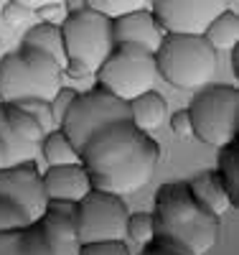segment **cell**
<instances>
[{
    "label": "cell",
    "instance_id": "7a4b0ae2",
    "mask_svg": "<svg viewBox=\"0 0 239 255\" xmlns=\"http://www.w3.org/2000/svg\"><path fill=\"white\" fill-rule=\"evenodd\" d=\"M156 232L176 240L188 255H206L216 245L222 217L204 209L186 181H168L156 194Z\"/></svg>",
    "mask_w": 239,
    "mask_h": 255
},
{
    "label": "cell",
    "instance_id": "5bb4252c",
    "mask_svg": "<svg viewBox=\"0 0 239 255\" xmlns=\"http://www.w3.org/2000/svg\"><path fill=\"white\" fill-rule=\"evenodd\" d=\"M43 179V191L49 199H64V202H79L84 194L92 191L89 174L81 163H64V166H49Z\"/></svg>",
    "mask_w": 239,
    "mask_h": 255
},
{
    "label": "cell",
    "instance_id": "e0dca14e",
    "mask_svg": "<svg viewBox=\"0 0 239 255\" xmlns=\"http://www.w3.org/2000/svg\"><path fill=\"white\" fill-rule=\"evenodd\" d=\"M23 46H33L38 51H46L49 56H54L61 64V67L67 64V49H64L61 23H49V20L33 23L23 36Z\"/></svg>",
    "mask_w": 239,
    "mask_h": 255
},
{
    "label": "cell",
    "instance_id": "30bf717a",
    "mask_svg": "<svg viewBox=\"0 0 239 255\" xmlns=\"http://www.w3.org/2000/svg\"><path fill=\"white\" fill-rule=\"evenodd\" d=\"M150 10L165 33H204L211 20L229 10L227 0H150Z\"/></svg>",
    "mask_w": 239,
    "mask_h": 255
},
{
    "label": "cell",
    "instance_id": "603a6c76",
    "mask_svg": "<svg viewBox=\"0 0 239 255\" xmlns=\"http://www.w3.org/2000/svg\"><path fill=\"white\" fill-rule=\"evenodd\" d=\"M86 8L104 13L110 18L125 15V13H133L140 8H150V0H86Z\"/></svg>",
    "mask_w": 239,
    "mask_h": 255
},
{
    "label": "cell",
    "instance_id": "f1b7e54d",
    "mask_svg": "<svg viewBox=\"0 0 239 255\" xmlns=\"http://www.w3.org/2000/svg\"><path fill=\"white\" fill-rule=\"evenodd\" d=\"M79 255H130L125 240H99V243H81Z\"/></svg>",
    "mask_w": 239,
    "mask_h": 255
},
{
    "label": "cell",
    "instance_id": "ab89813d",
    "mask_svg": "<svg viewBox=\"0 0 239 255\" xmlns=\"http://www.w3.org/2000/svg\"><path fill=\"white\" fill-rule=\"evenodd\" d=\"M227 3H229V10H237L239 13V0H227Z\"/></svg>",
    "mask_w": 239,
    "mask_h": 255
},
{
    "label": "cell",
    "instance_id": "f35d334b",
    "mask_svg": "<svg viewBox=\"0 0 239 255\" xmlns=\"http://www.w3.org/2000/svg\"><path fill=\"white\" fill-rule=\"evenodd\" d=\"M18 3H23V5H28V8H41L43 3H51V0H18Z\"/></svg>",
    "mask_w": 239,
    "mask_h": 255
},
{
    "label": "cell",
    "instance_id": "8fae6325",
    "mask_svg": "<svg viewBox=\"0 0 239 255\" xmlns=\"http://www.w3.org/2000/svg\"><path fill=\"white\" fill-rule=\"evenodd\" d=\"M0 194L15 202L28 215L31 222H36L46 212V204H49L36 161H20V163H10L5 168H0Z\"/></svg>",
    "mask_w": 239,
    "mask_h": 255
},
{
    "label": "cell",
    "instance_id": "484cf974",
    "mask_svg": "<svg viewBox=\"0 0 239 255\" xmlns=\"http://www.w3.org/2000/svg\"><path fill=\"white\" fill-rule=\"evenodd\" d=\"M26 225H31L26 212L20 209L15 202H10L8 197L0 194V232H5V230H23Z\"/></svg>",
    "mask_w": 239,
    "mask_h": 255
},
{
    "label": "cell",
    "instance_id": "cb8c5ba5",
    "mask_svg": "<svg viewBox=\"0 0 239 255\" xmlns=\"http://www.w3.org/2000/svg\"><path fill=\"white\" fill-rule=\"evenodd\" d=\"M127 238L135 240V243H143L148 245L150 240L156 238V217L148 215V212H130L127 217Z\"/></svg>",
    "mask_w": 239,
    "mask_h": 255
},
{
    "label": "cell",
    "instance_id": "74e56055",
    "mask_svg": "<svg viewBox=\"0 0 239 255\" xmlns=\"http://www.w3.org/2000/svg\"><path fill=\"white\" fill-rule=\"evenodd\" d=\"M232 72L239 77V44L232 49Z\"/></svg>",
    "mask_w": 239,
    "mask_h": 255
},
{
    "label": "cell",
    "instance_id": "ac0fdd59",
    "mask_svg": "<svg viewBox=\"0 0 239 255\" xmlns=\"http://www.w3.org/2000/svg\"><path fill=\"white\" fill-rule=\"evenodd\" d=\"M201 36L211 44L214 51H232L239 44V13L237 10L219 13Z\"/></svg>",
    "mask_w": 239,
    "mask_h": 255
},
{
    "label": "cell",
    "instance_id": "f546056e",
    "mask_svg": "<svg viewBox=\"0 0 239 255\" xmlns=\"http://www.w3.org/2000/svg\"><path fill=\"white\" fill-rule=\"evenodd\" d=\"M77 97V90H67L61 84V90L54 95V100H51V115H54V123H56V128H59V123H61V118L67 115V110H69V105H72V100Z\"/></svg>",
    "mask_w": 239,
    "mask_h": 255
},
{
    "label": "cell",
    "instance_id": "836d02e7",
    "mask_svg": "<svg viewBox=\"0 0 239 255\" xmlns=\"http://www.w3.org/2000/svg\"><path fill=\"white\" fill-rule=\"evenodd\" d=\"M64 74H69L72 79H86V77H92V72L86 69L81 61H74V59H69L67 64H64Z\"/></svg>",
    "mask_w": 239,
    "mask_h": 255
},
{
    "label": "cell",
    "instance_id": "4dcf8cb0",
    "mask_svg": "<svg viewBox=\"0 0 239 255\" xmlns=\"http://www.w3.org/2000/svg\"><path fill=\"white\" fill-rule=\"evenodd\" d=\"M36 13L41 15V20H49V23H61L67 18V10H64L61 0H51V3H43L41 8H36Z\"/></svg>",
    "mask_w": 239,
    "mask_h": 255
},
{
    "label": "cell",
    "instance_id": "1f68e13d",
    "mask_svg": "<svg viewBox=\"0 0 239 255\" xmlns=\"http://www.w3.org/2000/svg\"><path fill=\"white\" fill-rule=\"evenodd\" d=\"M18 232L20 230H5L0 232V255H23L18 243Z\"/></svg>",
    "mask_w": 239,
    "mask_h": 255
},
{
    "label": "cell",
    "instance_id": "44dd1931",
    "mask_svg": "<svg viewBox=\"0 0 239 255\" xmlns=\"http://www.w3.org/2000/svg\"><path fill=\"white\" fill-rule=\"evenodd\" d=\"M219 176L232 197V204H239V148L237 140L222 145V156H219Z\"/></svg>",
    "mask_w": 239,
    "mask_h": 255
},
{
    "label": "cell",
    "instance_id": "9c48e42d",
    "mask_svg": "<svg viewBox=\"0 0 239 255\" xmlns=\"http://www.w3.org/2000/svg\"><path fill=\"white\" fill-rule=\"evenodd\" d=\"M130 209L120 194L92 189L77 202V232L79 243L125 240Z\"/></svg>",
    "mask_w": 239,
    "mask_h": 255
},
{
    "label": "cell",
    "instance_id": "d590c367",
    "mask_svg": "<svg viewBox=\"0 0 239 255\" xmlns=\"http://www.w3.org/2000/svg\"><path fill=\"white\" fill-rule=\"evenodd\" d=\"M61 5L67 13H79L86 8V0H61Z\"/></svg>",
    "mask_w": 239,
    "mask_h": 255
},
{
    "label": "cell",
    "instance_id": "7c38bea8",
    "mask_svg": "<svg viewBox=\"0 0 239 255\" xmlns=\"http://www.w3.org/2000/svg\"><path fill=\"white\" fill-rule=\"evenodd\" d=\"M51 255H79V232H77V202L49 199L46 212L36 220Z\"/></svg>",
    "mask_w": 239,
    "mask_h": 255
},
{
    "label": "cell",
    "instance_id": "6da1fadb",
    "mask_svg": "<svg viewBox=\"0 0 239 255\" xmlns=\"http://www.w3.org/2000/svg\"><path fill=\"white\" fill-rule=\"evenodd\" d=\"M92 189L110 194H133L153 179L160 163V143L133 120H117L102 128L79 148Z\"/></svg>",
    "mask_w": 239,
    "mask_h": 255
},
{
    "label": "cell",
    "instance_id": "8d00e7d4",
    "mask_svg": "<svg viewBox=\"0 0 239 255\" xmlns=\"http://www.w3.org/2000/svg\"><path fill=\"white\" fill-rule=\"evenodd\" d=\"M5 166H10V156H8V148H5L3 138H0V168H5Z\"/></svg>",
    "mask_w": 239,
    "mask_h": 255
},
{
    "label": "cell",
    "instance_id": "2e32d148",
    "mask_svg": "<svg viewBox=\"0 0 239 255\" xmlns=\"http://www.w3.org/2000/svg\"><path fill=\"white\" fill-rule=\"evenodd\" d=\"M127 108H130V120L145 133H156L165 123V115H168V105L156 90H148V92L133 97L127 102Z\"/></svg>",
    "mask_w": 239,
    "mask_h": 255
},
{
    "label": "cell",
    "instance_id": "9a60e30c",
    "mask_svg": "<svg viewBox=\"0 0 239 255\" xmlns=\"http://www.w3.org/2000/svg\"><path fill=\"white\" fill-rule=\"evenodd\" d=\"M186 186L193 194V199H196L204 209H209L211 215H216V217L227 215V212L234 207L229 191H227V186H224V181L219 176V171H204L196 179L186 181Z\"/></svg>",
    "mask_w": 239,
    "mask_h": 255
},
{
    "label": "cell",
    "instance_id": "ba28073f",
    "mask_svg": "<svg viewBox=\"0 0 239 255\" xmlns=\"http://www.w3.org/2000/svg\"><path fill=\"white\" fill-rule=\"evenodd\" d=\"M61 36L64 49H67V61H81L92 74L115 49L112 18L89 8L79 13H67V18L61 20Z\"/></svg>",
    "mask_w": 239,
    "mask_h": 255
},
{
    "label": "cell",
    "instance_id": "3957f363",
    "mask_svg": "<svg viewBox=\"0 0 239 255\" xmlns=\"http://www.w3.org/2000/svg\"><path fill=\"white\" fill-rule=\"evenodd\" d=\"M153 56L158 77L178 90H201L219 69V51L201 33H165Z\"/></svg>",
    "mask_w": 239,
    "mask_h": 255
},
{
    "label": "cell",
    "instance_id": "d4e9b609",
    "mask_svg": "<svg viewBox=\"0 0 239 255\" xmlns=\"http://www.w3.org/2000/svg\"><path fill=\"white\" fill-rule=\"evenodd\" d=\"M18 243H20L23 255H51L49 243H46V238H43V232H41V227L36 222L26 225L23 230L18 232Z\"/></svg>",
    "mask_w": 239,
    "mask_h": 255
},
{
    "label": "cell",
    "instance_id": "8992f818",
    "mask_svg": "<svg viewBox=\"0 0 239 255\" xmlns=\"http://www.w3.org/2000/svg\"><path fill=\"white\" fill-rule=\"evenodd\" d=\"M94 77L99 87L130 102L133 97L148 90H156V79H158L156 56L133 44H115L110 56L94 72Z\"/></svg>",
    "mask_w": 239,
    "mask_h": 255
},
{
    "label": "cell",
    "instance_id": "e575fe53",
    "mask_svg": "<svg viewBox=\"0 0 239 255\" xmlns=\"http://www.w3.org/2000/svg\"><path fill=\"white\" fill-rule=\"evenodd\" d=\"M143 255H183V253H176V250L160 248V245H156V243H148V248L143 250Z\"/></svg>",
    "mask_w": 239,
    "mask_h": 255
},
{
    "label": "cell",
    "instance_id": "60d3db41",
    "mask_svg": "<svg viewBox=\"0 0 239 255\" xmlns=\"http://www.w3.org/2000/svg\"><path fill=\"white\" fill-rule=\"evenodd\" d=\"M0 51H3V41H0Z\"/></svg>",
    "mask_w": 239,
    "mask_h": 255
},
{
    "label": "cell",
    "instance_id": "277c9868",
    "mask_svg": "<svg viewBox=\"0 0 239 255\" xmlns=\"http://www.w3.org/2000/svg\"><path fill=\"white\" fill-rule=\"evenodd\" d=\"M64 67L33 46L5 54L0 59V102H20V100H54L61 90Z\"/></svg>",
    "mask_w": 239,
    "mask_h": 255
},
{
    "label": "cell",
    "instance_id": "ffe728a7",
    "mask_svg": "<svg viewBox=\"0 0 239 255\" xmlns=\"http://www.w3.org/2000/svg\"><path fill=\"white\" fill-rule=\"evenodd\" d=\"M41 153L46 158L49 166H64V163H81L79 158V148L64 135L59 128H54L51 133L43 135L41 140Z\"/></svg>",
    "mask_w": 239,
    "mask_h": 255
},
{
    "label": "cell",
    "instance_id": "d6a6232c",
    "mask_svg": "<svg viewBox=\"0 0 239 255\" xmlns=\"http://www.w3.org/2000/svg\"><path fill=\"white\" fill-rule=\"evenodd\" d=\"M170 128H173V133H176L178 138H193V125H191V115H188V110H181V113L173 115Z\"/></svg>",
    "mask_w": 239,
    "mask_h": 255
},
{
    "label": "cell",
    "instance_id": "5b68a950",
    "mask_svg": "<svg viewBox=\"0 0 239 255\" xmlns=\"http://www.w3.org/2000/svg\"><path fill=\"white\" fill-rule=\"evenodd\" d=\"M188 115L193 135L204 145L222 148L239 133V92L232 84H206L191 100Z\"/></svg>",
    "mask_w": 239,
    "mask_h": 255
},
{
    "label": "cell",
    "instance_id": "7402d4cb",
    "mask_svg": "<svg viewBox=\"0 0 239 255\" xmlns=\"http://www.w3.org/2000/svg\"><path fill=\"white\" fill-rule=\"evenodd\" d=\"M0 138H3L5 148H8V156H10V163H20V161H31L33 158V151L36 148L33 145H26L23 140H20L13 130H10V125L3 115V108H0Z\"/></svg>",
    "mask_w": 239,
    "mask_h": 255
},
{
    "label": "cell",
    "instance_id": "4fadbf2b",
    "mask_svg": "<svg viewBox=\"0 0 239 255\" xmlns=\"http://www.w3.org/2000/svg\"><path fill=\"white\" fill-rule=\"evenodd\" d=\"M163 36H165V31L160 28V23L156 20L150 8H140V10L112 18L115 44H133V46H140L150 54H156Z\"/></svg>",
    "mask_w": 239,
    "mask_h": 255
},
{
    "label": "cell",
    "instance_id": "52a82bcc",
    "mask_svg": "<svg viewBox=\"0 0 239 255\" xmlns=\"http://www.w3.org/2000/svg\"><path fill=\"white\" fill-rule=\"evenodd\" d=\"M117 120H130L127 102L115 97L112 92H107L104 87L97 84L94 90L77 92L67 115H64L61 123H59V130L77 148H81L94 133H99L102 128L112 125Z\"/></svg>",
    "mask_w": 239,
    "mask_h": 255
},
{
    "label": "cell",
    "instance_id": "83f0119b",
    "mask_svg": "<svg viewBox=\"0 0 239 255\" xmlns=\"http://www.w3.org/2000/svg\"><path fill=\"white\" fill-rule=\"evenodd\" d=\"M33 8L18 3V0H8V3L0 8V18H3V23L10 26V28H20V26H28L31 18H33Z\"/></svg>",
    "mask_w": 239,
    "mask_h": 255
},
{
    "label": "cell",
    "instance_id": "4316f807",
    "mask_svg": "<svg viewBox=\"0 0 239 255\" xmlns=\"http://www.w3.org/2000/svg\"><path fill=\"white\" fill-rule=\"evenodd\" d=\"M23 110H28L36 120H38V125L43 128V133H51L54 128H56V123H54V115H51V102L49 100H41V97H31V100H20L18 102Z\"/></svg>",
    "mask_w": 239,
    "mask_h": 255
},
{
    "label": "cell",
    "instance_id": "d6986e66",
    "mask_svg": "<svg viewBox=\"0 0 239 255\" xmlns=\"http://www.w3.org/2000/svg\"><path fill=\"white\" fill-rule=\"evenodd\" d=\"M0 108H3V115H5V120H8V125H10V130L23 140L26 145H33V148H38L41 145V140H43V128L38 125V120L28 113V110H23L18 102H0Z\"/></svg>",
    "mask_w": 239,
    "mask_h": 255
}]
</instances>
